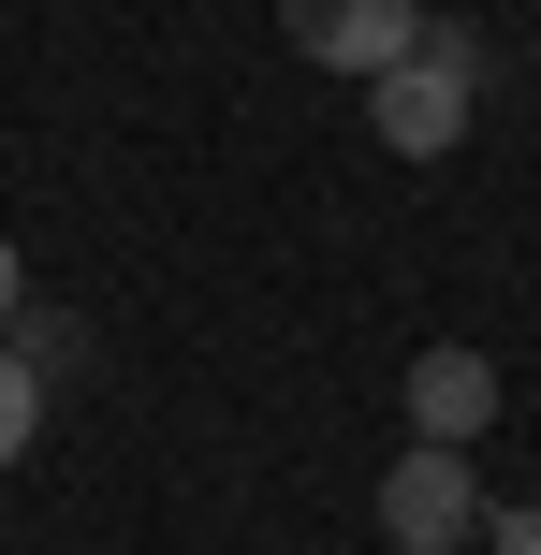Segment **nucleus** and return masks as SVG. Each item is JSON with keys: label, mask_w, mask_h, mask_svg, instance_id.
<instances>
[{"label": "nucleus", "mask_w": 541, "mask_h": 555, "mask_svg": "<svg viewBox=\"0 0 541 555\" xmlns=\"http://www.w3.org/2000/svg\"><path fill=\"white\" fill-rule=\"evenodd\" d=\"M15 293H29V278H15V234H0V322H15Z\"/></svg>", "instance_id": "nucleus-7"}, {"label": "nucleus", "mask_w": 541, "mask_h": 555, "mask_svg": "<svg viewBox=\"0 0 541 555\" xmlns=\"http://www.w3.org/2000/svg\"><path fill=\"white\" fill-rule=\"evenodd\" d=\"M484 541H498V555H541V498H513V512H484Z\"/></svg>", "instance_id": "nucleus-6"}, {"label": "nucleus", "mask_w": 541, "mask_h": 555, "mask_svg": "<svg viewBox=\"0 0 541 555\" xmlns=\"http://www.w3.org/2000/svg\"><path fill=\"white\" fill-rule=\"evenodd\" d=\"M279 44L366 88V74H396V59L425 44V0H279Z\"/></svg>", "instance_id": "nucleus-3"}, {"label": "nucleus", "mask_w": 541, "mask_h": 555, "mask_svg": "<svg viewBox=\"0 0 541 555\" xmlns=\"http://www.w3.org/2000/svg\"><path fill=\"white\" fill-rule=\"evenodd\" d=\"M381 541H396V555H468V541H484V482H468V453L410 439L396 468H381Z\"/></svg>", "instance_id": "nucleus-2"}, {"label": "nucleus", "mask_w": 541, "mask_h": 555, "mask_svg": "<svg viewBox=\"0 0 541 555\" xmlns=\"http://www.w3.org/2000/svg\"><path fill=\"white\" fill-rule=\"evenodd\" d=\"M498 424V351H468V336H439V351H410V439L468 453Z\"/></svg>", "instance_id": "nucleus-4"}, {"label": "nucleus", "mask_w": 541, "mask_h": 555, "mask_svg": "<svg viewBox=\"0 0 541 555\" xmlns=\"http://www.w3.org/2000/svg\"><path fill=\"white\" fill-rule=\"evenodd\" d=\"M29 439H44V365H29V351H0V468H15Z\"/></svg>", "instance_id": "nucleus-5"}, {"label": "nucleus", "mask_w": 541, "mask_h": 555, "mask_svg": "<svg viewBox=\"0 0 541 555\" xmlns=\"http://www.w3.org/2000/svg\"><path fill=\"white\" fill-rule=\"evenodd\" d=\"M484 29L468 15H425V44L396 59V74H366V117H381V146H396V162H454L468 146V117H484Z\"/></svg>", "instance_id": "nucleus-1"}]
</instances>
